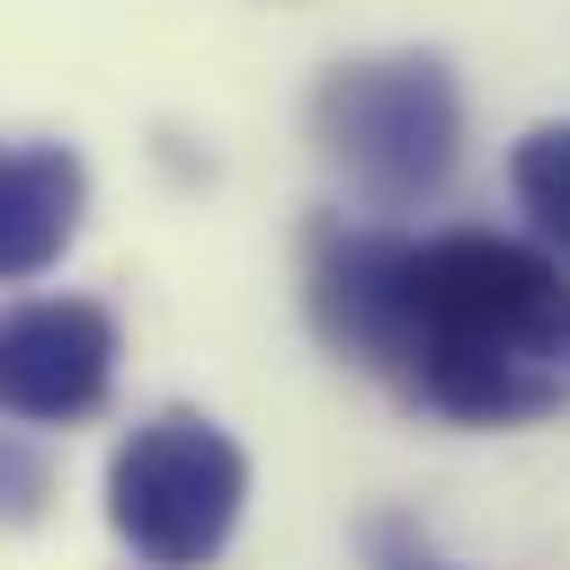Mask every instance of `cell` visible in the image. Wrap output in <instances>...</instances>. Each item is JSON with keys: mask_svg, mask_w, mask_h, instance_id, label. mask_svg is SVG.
I'll use <instances>...</instances> for the list:
<instances>
[{"mask_svg": "<svg viewBox=\"0 0 570 570\" xmlns=\"http://www.w3.org/2000/svg\"><path fill=\"white\" fill-rule=\"evenodd\" d=\"M312 321L338 356L463 428H517L570 401V267L534 240L330 223L312 240Z\"/></svg>", "mask_w": 570, "mask_h": 570, "instance_id": "obj_1", "label": "cell"}, {"mask_svg": "<svg viewBox=\"0 0 570 570\" xmlns=\"http://www.w3.org/2000/svg\"><path fill=\"white\" fill-rule=\"evenodd\" d=\"M312 142L321 160L374 196V205H419L445 187L454 142H463V98L436 53H374L338 62L312 89Z\"/></svg>", "mask_w": 570, "mask_h": 570, "instance_id": "obj_2", "label": "cell"}, {"mask_svg": "<svg viewBox=\"0 0 570 570\" xmlns=\"http://www.w3.org/2000/svg\"><path fill=\"white\" fill-rule=\"evenodd\" d=\"M240 499H249V463L205 410L142 419L107 463V525L151 570H205L232 543Z\"/></svg>", "mask_w": 570, "mask_h": 570, "instance_id": "obj_3", "label": "cell"}, {"mask_svg": "<svg viewBox=\"0 0 570 570\" xmlns=\"http://www.w3.org/2000/svg\"><path fill=\"white\" fill-rule=\"evenodd\" d=\"M116 383V321L80 294L0 303V419H89Z\"/></svg>", "mask_w": 570, "mask_h": 570, "instance_id": "obj_4", "label": "cell"}, {"mask_svg": "<svg viewBox=\"0 0 570 570\" xmlns=\"http://www.w3.org/2000/svg\"><path fill=\"white\" fill-rule=\"evenodd\" d=\"M89 214V169L62 142H0V285L45 276Z\"/></svg>", "mask_w": 570, "mask_h": 570, "instance_id": "obj_5", "label": "cell"}, {"mask_svg": "<svg viewBox=\"0 0 570 570\" xmlns=\"http://www.w3.org/2000/svg\"><path fill=\"white\" fill-rule=\"evenodd\" d=\"M508 187H517L525 223L543 232V249H552V258H570V116H552V125H534V134L517 142Z\"/></svg>", "mask_w": 570, "mask_h": 570, "instance_id": "obj_6", "label": "cell"}]
</instances>
